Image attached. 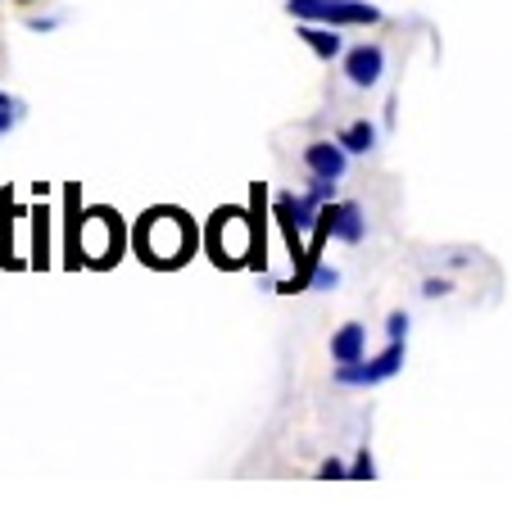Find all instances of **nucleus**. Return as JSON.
I'll return each mask as SVG.
<instances>
[{"label":"nucleus","instance_id":"f8f14e48","mask_svg":"<svg viewBox=\"0 0 512 512\" xmlns=\"http://www.w3.org/2000/svg\"><path fill=\"white\" fill-rule=\"evenodd\" d=\"M309 195H313V200H318V204H327L331 195H336V182H331V177H313Z\"/></svg>","mask_w":512,"mask_h":512},{"label":"nucleus","instance_id":"423d86ee","mask_svg":"<svg viewBox=\"0 0 512 512\" xmlns=\"http://www.w3.org/2000/svg\"><path fill=\"white\" fill-rule=\"evenodd\" d=\"M318 227H327V236H336V241L358 245L363 241V209L358 204H331L318 213Z\"/></svg>","mask_w":512,"mask_h":512},{"label":"nucleus","instance_id":"6ab92c4d","mask_svg":"<svg viewBox=\"0 0 512 512\" xmlns=\"http://www.w3.org/2000/svg\"><path fill=\"white\" fill-rule=\"evenodd\" d=\"M0 100H5V91H0Z\"/></svg>","mask_w":512,"mask_h":512},{"label":"nucleus","instance_id":"a211bd4d","mask_svg":"<svg viewBox=\"0 0 512 512\" xmlns=\"http://www.w3.org/2000/svg\"><path fill=\"white\" fill-rule=\"evenodd\" d=\"M445 290H449V281H426V295H431V300L435 295H445Z\"/></svg>","mask_w":512,"mask_h":512},{"label":"nucleus","instance_id":"9d476101","mask_svg":"<svg viewBox=\"0 0 512 512\" xmlns=\"http://www.w3.org/2000/svg\"><path fill=\"white\" fill-rule=\"evenodd\" d=\"M300 37L309 41V50H313L318 59H336V55H340V37L327 28V23H309V28H304Z\"/></svg>","mask_w":512,"mask_h":512},{"label":"nucleus","instance_id":"f3484780","mask_svg":"<svg viewBox=\"0 0 512 512\" xmlns=\"http://www.w3.org/2000/svg\"><path fill=\"white\" fill-rule=\"evenodd\" d=\"M322 476H327V481H336V476H349V472H345V467H340V463H336V458H331V463H327V467H322Z\"/></svg>","mask_w":512,"mask_h":512},{"label":"nucleus","instance_id":"f257e3e1","mask_svg":"<svg viewBox=\"0 0 512 512\" xmlns=\"http://www.w3.org/2000/svg\"><path fill=\"white\" fill-rule=\"evenodd\" d=\"M136 250L155 268H177L182 259H191V223L177 209L145 213L141 227H136Z\"/></svg>","mask_w":512,"mask_h":512},{"label":"nucleus","instance_id":"20e7f679","mask_svg":"<svg viewBox=\"0 0 512 512\" xmlns=\"http://www.w3.org/2000/svg\"><path fill=\"white\" fill-rule=\"evenodd\" d=\"M78 241H82V254H87L91 263L118 259V218H114V213H105V209L87 213V223H82Z\"/></svg>","mask_w":512,"mask_h":512},{"label":"nucleus","instance_id":"ddd939ff","mask_svg":"<svg viewBox=\"0 0 512 512\" xmlns=\"http://www.w3.org/2000/svg\"><path fill=\"white\" fill-rule=\"evenodd\" d=\"M336 281H340V272H336V268H318V272H313L309 286H313V290H331Z\"/></svg>","mask_w":512,"mask_h":512},{"label":"nucleus","instance_id":"7ed1b4c3","mask_svg":"<svg viewBox=\"0 0 512 512\" xmlns=\"http://www.w3.org/2000/svg\"><path fill=\"white\" fill-rule=\"evenodd\" d=\"M286 14L304 23H327V28H345V23H377L381 14L363 0H286Z\"/></svg>","mask_w":512,"mask_h":512},{"label":"nucleus","instance_id":"2eb2a0df","mask_svg":"<svg viewBox=\"0 0 512 512\" xmlns=\"http://www.w3.org/2000/svg\"><path fill=\"white\" fill-rule=\"evenodd\" d=\"M386 331H390V340H404V331H408V318H404V313H390Z\"/></svg>","mask_w":512,"mask_h":512},{"label":"nucleus","instance_id":"0eeeda50","mask_svg":"<svg viewBox=\"0 0 512 512\" xmlns=\"http://www.w3.org/2000/svg\"><path fill=\"white\" fill-rule=\"evenodd\" d=\"M381 68H386V55L377 46H358L345 55V73L354 87H377L381 82Z\"/></svg>","mask_w":512,"mask_h":512},{"label":"nucleus","instance_id":"4468645a","mask_svg":"<svg viewBox=\"0 0 512 512\" xmlns=\"http://www.w3.org/2000/svg\"><path fill=\"white\" fill-rule=\"evenodd\" d=\"M349 476H358V481H372V476H377V472H372V454H368V449L358 454V463H354V472H349Z\"/></svg>","mask_w":512,"mask_h":512},{"label":"nucleus","instance_id":"1a4fd4ad","mask_svg":"<svg viewBox=\"0 0 512 512\" xmlns=\"http://www.w3.org/2000/svg\"><path fill=\"white\" fill-rule=\"evenodd\" d=\"M363 345H368V331L358 327V322H349V327H340L336 340H331V358H336V363H358Z\"/></svg>","mask_w":512,"mask_h":512},{"label":"nucleus","instance_id":"9b49d317","mask_svg":"<svg viewBox=\"0 0 512 512\" xmlns=\"http://www.w3.org/2000/svg\"><path fill=\"white\" fill-rule=\"evenodd\" d=\"M340 145H345L349 155H368L372 145H377V127L372 123H349L345 132H340Z\"/></svg>","mask_w":512,"mask_h":512},{"label":"nucleus","instance_id":"39448f33","mask_svg":"<svg viewBox=\"0 0 512 512\" xmlns=\"http://www.w3.org/2000/svg\"><path fill=\"white\" fill-rule=\"evenodd\" d=\"M399 363H404V340H390V349L381 358H372V363H363V358L358 363H340L336 381L340 386H377V381L395 377Z\"/></svg>","mask_w":512,"mask_h":512},{"label":"nucleus","instance_id":"dca6fc26","mask_svg":"<svg viewBox=\"0 0 512 512\" xmlns=\"http://www.w3.org/2000/svg\"><path fill=\"white\" fill-rule=\"evenodd\" d=\"M14 127V109H10V100H0V136Z\"/></svg>","mask_w":512,"mask_h":512},{"label":"nucleus","instance_id":"6e6552de","mask_svg":"<svg viewBox=\"0 0 512 512\" xmlns=\"http://www.w3.org/2000/svg\"><path fill=\"white\" fill-rule=\"evenodd\" d=\"M304 164H309L313 177H331V182H340V173H345V145H331V141H313L309 150H304Z\"/></svg>","mask_w":512,"mask_h":512},{"label":"nucleus","instance_id":"f03ea898","mask_svg":"<svg viewBox=\"0 0 512 512\" xmlns=\"http://www.w3.org/2000/svg\"><path fill=\"white\" fill-rule=\"evenodd\" d=\"M250 218H245L241 209H223L213 213V227H209V250H213V263L218 268H236V263H245V254H250Z\"/></svg>","mask_w":512,"mask_h":512}]
</instances>
